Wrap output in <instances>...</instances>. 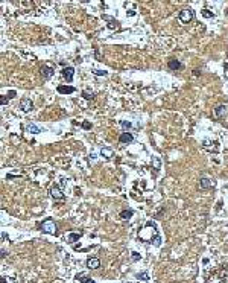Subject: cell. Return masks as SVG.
<instances>
[{
    "mask_svg": "<svg viewBox=\"0 0 228 283\" xmlns=\"http://www.w3.org/2000/svg\"><path fill=\"white\" fill-rule=\"evenodd\" d=\"M211 186H213V181H211L210 178L202 177V178L199 180V187H201V189H210Z\"/></svg>",
    "mask_w": 228,
    "mask_h": 283,
    "instance_id": "obj_10",
    "label": "cell"
},
{
    "mask_svg": "<svg viewBox=\"0 0 228 283\" xmlns=\"http://www.w3.org/2000/svg\"><path fill=\"white\" fill-rule=\"evenodd\" d=\"M82 98H84V99H87V100H90V99H93V98H95V93H88V92H82Z\"/></svg>",
    "mask_w": 228,
    "mask_h": 283,
    "instance_id": "obj_21",
    "label": "cell"
},
{
    "mask_svg": "<svg viewBox=\"0 0 228 283\" xmlns=\"http://www.w3.org/2000/svg\"><path fill=\"white\" fill-rule=\"evenodd\" d=\"M131 257H132V260H140V259H141V256H140L137 251H132V253H131Z\"/></svg>",
    "mask_w": 228,
    "mask_h": 283,
    "instance_id": "obj_24",
    "label": "cell"
},
{
    "mask_svg": "<svg viewBox=\"0 0 228 283\" xmlns=\"http://www.w3.org/2000/svg\"><path fill=\"white\" fill-rule=\"evenodd\" d=\"M100 154H102V155H105V158H111V155H113L111 149H106V148H103V149L100 151Z\"/></svg>",
    "mask_w": 228,
    "mask_h": 283,
    "instance_id": "obj_18",
    "label": "cell"
},
{
    "mask_svg": "<svg viewBox=\"0 0 228 283\" xmlns=\"http://www.w3.org/2000/svg\"><path fill=\"white\" fill-rule=\"evenodd\" d=\"M76 282H79V283H96L93 279H90L87 274H76Z\"/></svg>",
    "mask_w": 228,
    "mask_h": 283,
    "instance_id": "obj_12",
    "label": "cell"
},
{
    "mask_svg": "<svg viewBox=\"0 0 228 283\" xmlns=\"http://www.w3.org/2000/svg\"><path fill=\"white\" fill-rule=\"evenodd\" d=\"M167 67H169L170 70H180V69H183V64H181L178 59H169Z\"/></svg>",
    "mask_w": 228,
    "mask_h": 283,
    "instance_id": "obj_13",
    "label": "cell"
},
{
    "mask_svg": "<svg viewBox=\"0 0 228 283\" xmlns=\"http://www.w3.org/2000/svg\"><path fill=\"white\" fill-rule=\"evenodd\" d=\"M152 161H154V166H155V171L158 172V171H160V168H161V161H160V158H158V157H154V158H152Z\"/></svg>",
    "mask_w": 228,
    "mask_h": 283,
    "instance_id": "obj_19",
    "label": "cell"
},
{
    "mask_svg": "<svg viewBox=\"0 0 228 283\" xmlns=\"http://www.w3.org/2000/svg\"><path fill=\"white\" fill-rule=\"evenodd\" d=\"M50 196L53 199H64V194H62V190L58 187V186H53L50 189Z\"/></svg>",
    "mask_w": 228,
    "mask_h": 283,
    "instance_id": "obj_5",
    "label": "cell"
},
{
    "mask_svg": "<svg viewBox=\"0 0 228 283\" xmlns=\"http://www.w3.org/2000/svg\"><path fill=\"white\" fill-rule=\"evenodd\" d=\"M201 15L205 17V18H213L214 17V14L211 11H208V9H202V11H201Z\"/></svg>",
    "mask_w": 228,
    "mask_h": 283,
    "instance_id": "obj_17",
    "label": "cell"
},
{
    "mask_svg": "<svg viewBox=\"0 0 228 283\" xmlns=\"http://www.w3.org/2000/svg\"><path fill=\"white\" fill-rule=\"evenodd\" d=\"M227 110H228V107L227 105H218L216 108H214V114H216V117H224V116L227 114Z\"/></svg>",
    "mask_w": 228,
    "mask_h": 283,
    "instance_id": "obj_11",
    "label": "cell"
},
{
    "mask_svg": "<svg viewBox=\"0 0 228 283\" xmlns=\"http://www.w3.org/2000/svg\"><path fill=\"white\" fill-rule=\"evenodd\" d=\"M137 279H140V280H149V274H147V273H140V274H137Z\"/></svg>",
    "mask_w": 228,
    "mask_h": 283,
    "instance_id": "obj_22",
    "label": "cell"
},
{
    "mask_svg": "<svg viewBox=\"0 0 228 283\" xmlns=\"http://www.w3.org/2000/svg\"><path fill=\"white\" fill-rule=\"evenodd\" d=\"M93 73H95L96 76H106V72H105V70H93Z\"/></svg>",
    "mask_w": 228,
    "mask_h": 283,
    "instance_id": "obj_25",
    "label": "cell"
},
{
    "mask_svg": "<svg viewBox=\"0 0 228 283\" xmlns=\"http://www.w3.org/2000/svg\"><path fill=\"white\" fill-rule=\"evenodd\" d=\"M178 18H180V21H181V23L187 24V23H190V21L195 18V12H193V9H192V8H184V9H181V11H180Z\"/></svg>",
    "mask_w": 228,
    "mask_h": 283,
    "instance_id": "obj_2",
    "label": "cell"
},
{
    "mask_svg": "<svg viewBox=\"0 0 228 283\" xmlns=\"http://www.w3.org/2000/svg\"><path fill=\"white\" fill-rule=\"evenodd\" d=\"M26 130H28V133H31V134H38V133H41V128H38V126L34 125V123H29L28 126H26Z\"/></svg>",
    "mask_w": 228,
    "mask_h": 283,
    "instance_id": "obj_14",
    "label": "cell"
},
{
    "mask_svg": "<svg viewBox=\"0 0 228 283\" xmlns=\"http://www.w3.org/2000/svg\"><path fill=\"white\" fill-rule=\"evenodd\" d=\"M120 125H122L123 128H131V122H126V120H123V122L120 123Z\"/></svg>",
    "mask_w": 228,
    "mask_h": 283,
    "instance_id": "obj_27",
    "label": "cell"
},
{
    "mask_svg": "<svg viewBox=\"0 0 228 283\" xmlns=\"http://www.w3.org/2000/svg\"><path fill=\"white\" fill-rule=\"evenodd\" d=\"M227 14H228V9H227Z\"/></svg>",
    "mask_w": 228,
    "mask_h": 283,
    "instance_id": "obj_31",
    "label": "cell"
},
{
    "mask_svg": "<svg viewBox=\"0 0 228 283\" xmlns=\"http://www.w3.org/2000/svg\"><path fill=\"white\" fill-rule=\"evenodd\" d=\"M8 102H9V98H6L5 95L0 96V104H2V105H8Z\"/></svg>",
    "mask_w": 228,
    "mask_h": 283,
    "instance_id": "obj_23",
    "label": "cell"
},
{
    "mask_svg": "<svg viewBox=\"0 0 228 283\" xmlns=\"http://www.w3.org/2000/svg\"><path fill=\"white\" fill-rule=\"evenodd\" d=\"M15 95H17V93L14 92V90H11V92L8 93V98H9V99H12V98H15Z\"/></svg>",
    "mask_w": 228,
    "mask_h": 283,
    "instance_id": "obj_28",
    "label": "cell"
},
{
    "mask_svg": "<svg viewBox=\"0 0 228 283\" xmlns=\"http://www.w3.org/2000/svg\"><path fill=\"white\" fill-rule=\"evenodd\" d=\"M152 243H154L155 247H160V245H161V236H160V235H155V238L152 239Z\"/></svg>",
    "mask_w": 228,
    "mask_h": 283,
    "instance_id": "obj_20",
    "label": "cell"
},
{
    "mask_svg": "<svg viewBox=\"0 0 228 283\" xmlns=\"http://www.w3.org/2000/svg\"><path fill=\"white\" fill-rule=\"evenodd\" d=\"M0 282H2V283H8V282H6V279H5V277H2V279H0Z\"/></svg>",
    "mask_w": 228,
    "mask_h": 283,
    "instance_id": "obj_30",
    "label": "cell"
},
{
    "mask_svg": "<svg viewBox=\"0 0 228 283\" xmlns=\"http://www.w3.org/2000/svg\"><path fill=\"white\" fill-rule=\"evenodd\" d=\"M132 215H134V210H122V212H120V218H122V219H129V218H132Z\"/></svg>",
    "mask_w": 228,
    "mask_h": 283,
    "instance_id": "obj_16",
    "label": "cell"
},
{
    "mask_svg": "<svg viewBox=\"0 0 228 283\" xmlns=\"http://www.w3.org/2000/svg\"><path fill=\"white\" fill-rule=\"evenodd\" d=\"M193 75H195V76H199V70H193Z\"/></svg>",
    "mask_w": 228,
    "mask_h": 283,
    "instance_id": "obj_29",
    "label": "cell"
},
{
    "mask_svg": "<svg viewBox=\"0 0 228 283\" xmlns=\"http://www.w3.org/2000/svg\"><path fill=\"white\" fill-rule=\"evenodd\" d=\"M61 73H62V78H64L67 82H72V81H73V73H75V69H73V67H70V66H69V67H64Z\"/></svg>",
    "mask_w": 228,
    "mask_h": 283,
    "instance_id": "obj_4",
    "label": "cell"
},
{
    "mask_svg": "<svg viewBox=\"0 0 228 283\" xmlns=\"http://www.w3.org/2000/svg\"><path fill=\"white\" fill-rule=\"evenodd\" d=\"M99 266H100V260L98 259V257H88V259H87V268L98 269Z\"/></svg>",
    "mask_w": 228,
    "mask_h": 283,
    "instance_id": "obj_7",
    "label": "cell"
},
{
    "mask_svg": "<svg viewBox=\"0 0 228 283\" xmlns=\"http://www.w3.org/2000/svg\"><path fill=\"white\" fill-rule=\"evenodd\" d=\"M119 142H120V143H123V145L132 143V142H134V136L131 133H122L120 137H119Z\"/></svg>",
    "mask_w": 228,
    "mask_h": 283,
    "instance_id": "obj_6",
    "label": "cell"
},
{
    "mask_svg": "<svg viewBox=\"0 0 228 283\" xmlns=\"http://www.w3.org/2000/svg\"><path fill=\"white\" fill-rule=\"evenodd\" d=\"M82 128H84V130H90V128H91V123L90 122H82Z\"/></svg>",
    "mask_w": 228,
    "mask_h": 283,
    "instance_id": "obj_26",
    "label": "cell"
},
{
    "mask_svg": "<svg viewBox=\"0 0 228 283\" xmlns=\"http://www.w3.org/2000/svg\"><path fill=\"white\" fill-rule=\"evenodd\" d=\"M53 76V69L50 66H43L41 67V78L43 79H49Z\"/></svg>",
    "mask_w": 228,
    "mask_h": 283,
    "instance_id": "obj_8",
    "label": "cell"
},
{
    "mask_svg": "<svg viewBox=\"0 0 228 283\" xmlns=\"http://www.w3.org/2000/svg\"><path fill=\"white\" fill-rule=\"evenodd\" d=\"M32 108H34V104H32V100H31L29 98H23V99L20 100V110H21L23 113H29Z\"/></svg>",
    "mask_w": 228,
    "mask_h": 283,
    "instance_id": "obj_3",
    "label": "cell"
},
{
    "mask_svg": "<svg viewBox=\"0 0 228 283\" xmlns=\"http://www.w3.org/2000/svg\"><path fill=\"white\" fill-rule=\"evenodd\" d=\"M58 93L72 95V93H75V87H72V85H58Z\"/></svg>",
    "mask_w": 228,
    "mask_h": 283,
    "instance_id": "obj_9",
    "label": "cell"
},
{
    "mask_svg": "<svg viewBox=\"0 0 228 283\" xmlns=\"http://www.w3.org/2000/svg\"><path fill=\"white\" fill-rule=\"evenodd\" d=\"M82 236V233H69V238H67V242L69 243H75L79 238Z\"/></svg>",
    "mask_w": 228,
    "mask_h": 283,
    "instance_id": "obj_15",
    "label": "cell"
},
{
    "mask_svg": "<svg viewBox=\"0 0 228 283\" xmlns=\"http://www.w3.org/2000/svg\"><path fill=\"white\" fill-rule=\"evenodd\" d=\"M41 230H43V233H47V235H56V224L53 219H50V218H47V219H44L41 222Z\"/></svg>",
    "mask_w": 228,
    "mask_h": 283,
    "instance_id": "obj_1",
    "label": "cell"
}]
</instances>
